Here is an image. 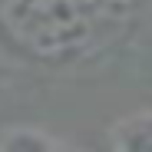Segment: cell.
Returning <instances> with one entry per match:
<instances>
[{"label":"cell","instance_id":"2","mask_svg":"<svg viewBox=\"0 0 152 152\" xmlns=\"http://www.w3.org/2000/svg\"><path fill=\"white\" fill-rule=\"evenodd\" d=\"M56 145L60 142L53 136L40 129H27V126H20L13 132H0V152H50Z\"/></svg>","mask_w":152,"mask_h":152},{"label":"cell","instance_id":"1","mask_svg":"<svg viewBox=\"0 0 152 152\" xmlns=\"http://www.w3.org/2000/svg\"><path fill=\"white\" fill-rule=\"evenodd\" d=\"M113 145L122 152H152V113L119 122L113 132Z\"/></svg>","mask_w":152,"mask_h":152}]
</instances>
